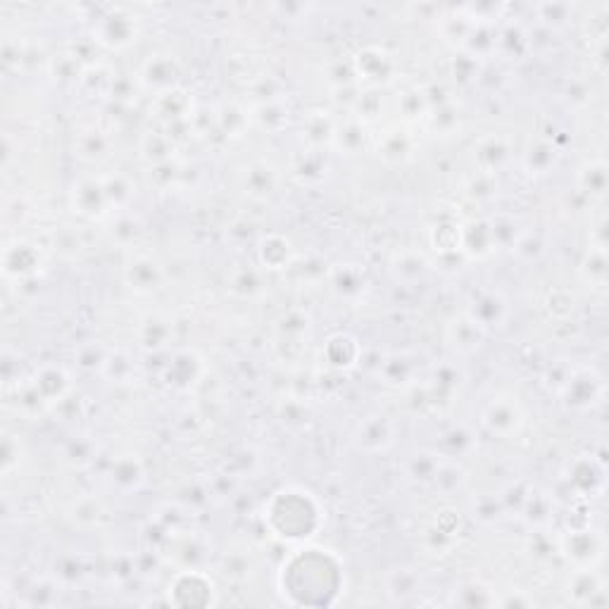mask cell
Wrapping results in <instances>:
<instances>
[{
  "label": "cell",
  "instance_id": "8992f818",
  "mask_svg": "<svg viewBox=\"0 0 609 609\" xmlns=\"http://www.w3.org/2000/svg\"><path fill=\"white\" fill-rule=\"evenodd\" d=\"M179 77V64L171 55H155L141 67V81L148 88L164 93L174 88Z\"/></svg>",
  "mask_w": 609,
  "mask_h": 609
},
{
  "label": "cell",
  "instance_id": "6da1fadb",
  "mask_svg": "<svg viewBox=\"0 0 609 609\" xmlns=\"http://www.w3.org/2000/svg\"><path fill=\"white\" fill-rule=\"evenodd\" d=\"M270 505L288 512V519H281L277 524H271V531L277 533L279 538L303 540L319 529L321 510H319L317 500L310 493H304V490H281V493L274 496Z\"/></svg>",
  "mask_w": 609,
  "mask_h": 609
},
{
  "label": "cell",
  "instance_id": "8fae6325",
  "mask_svg": "<svg viewBox=\"0 0 609 609\" xmlns=\"http://www.w3.org/2000/svg\"><path fill=\"white\" fill-rule=\"evenodd\" d=\"M293 248L291 243L286 241L284 236L271 234L263 238L260 243V260L267 270H284L286 264L291 263Z\"/></svg>",
  "mask_w": 609,
  "mask_h": 609
},
{
  "label": "cell",
  "instance_id": "4fadbf2b",
  "mask_svg": "<svg viewBox=\"0 0 609 609\" xmlns=\"http://www.w3.org/2000/svg\"><path fill=\"white\" fill-rule=\"evenodd\" d=\"M246 188L255 198L270 196L271 188H274V171L270 167H264V164H250L246 170Z\"/></svg>",
  "mask_w": 609,
  "mask_h": 609
},
{
  "label": "cell",
  "instance_id": "9a60e30c",
  "mask_svg": "<svg viewBox=\"0 0 609 609\" xmlns=\"http://www.w3.org/2000/svg\"><path fill=\"white\" fill-rule=\"evenodd\" d=\"M333 141H336L338 148L347 150V153H357L364 146V127L360 121H347V124L333 131Z\"/></svg>",
  "mask_w": 609,
  "mask_h": 609
},
{
  "label": "cell",
  "instance_id": "7a4b0ae2",
  "mask_svg": "<svg viewBox=\"0 0 609 609\" xmlns=\"http://www.w3.org/2000/svg\"><path fill=\"white\" fill-rule=\"evenodd\" d=\"M141 34V17L131 7H107L93 24V41L113 50L129 48Z\"/></svg>",
  "mask_w": 609,
  "mask_h": 609
},
{
  "label": "cell",
  "instance_id": "9c48e42d",
  "mask_svg": "<svg viewBox=\"0 0 609 609\" xmlns=\"http://www.w3.org/2000/svg\"><path fill=\"white\" fill-rule=\"evenodd\" d=\"M507 314V304L505 300L497 296V293H486L481 298L476 300L469 310V319L474 321L479 329H486V326L500 324Z\"/></svg>",
  "mask_w": 609,
  "mask_h": 609
},
{
  "label": "cell",
  "instance_id": "5b68a950",
  "mask_svg": "<svg viewBox=\"0 0 609 609\" xmlns=\"http://www.w3.org/2000/svg\"><path fill=\"white\" fill-rule=\"evenodd\" d=\"M355 70L369 86H381L388 84L390 79H396L393 77L396 74V60L386 50L371 46V48L360 50V55L355 57Z\"/></svg>",
  "mask_w": 609,
  "mask_h": 609
},
{
  "label": "cell",
  "instance_id": "5bb4252c",
  "mask_svg": "<svg viewBox=\"0 0 609 609\" xmlns=\"http://www.w3.org/2000/svg\"><path fill=\"white\" fill-rule=\"evenodd\" d=\"M579 184H581L583 191L590 193V196L603 198L605 188H607V167H605V163L586 164L581 170V174H579Z\"/></svg>",
  "mask_w": 609,
  "mask_h": 609
},
{
  "label": "cell",
  "instance_id": "52a82bcc",
  "mask_svg": "<svg viewBox=\"0 0 609 609\" xmlns=\"http://www.w3.org/2000/svg\"><path fill=\"white\" fill-rule=\"evenodd\" d=\"M127 281L136 291H155V288H160V281H163V270L150 255H138L127 267Z\"/></svg>",
  "mask_w": 609,
  "mask_h": 609
},
{
  "label": "cell",
  "instance_id": "30bf717a",
  "mask_svg": "<svg viewBox=\"0 0 609 609\" xmlns=\"http://www.w3.org/2000/svg\"><path fill=\"white\" fill-rule=\"evenodd\" d=\"M357 357H360V346L353 336L338 333V336H331L326 343V360L333 367H353Z\"/></svg>",
  "mask_w": 609,
  "mask_h": 609
},
{
  "label": "cell",
  "instance_id": "277c9868",
  "mask_svg": "<svg viewBox=\"0 0 609 609\" xmlns=\"http://www.w3.org/2000/svg\"><path fill=\"white\" fill-rule=\"evenodd\" d=\"M114 179L103 181V179H84L81 184L74 186V207L84 217H103L107 213V205L114 203Z\"/></svg>",
  "mask_w": 609,
  "mask_h": 609
},
{
  "label": "cell",
  "instance_id": "7c38bea8",
  "mask_svg": "<svg viewBox=\"0 0 609 609\" xmlns=\"http://www.w3.org/2000/svg\"><path fill=\"white\" fill-rule=\"evenodd\" d=\"M379 155H383L390 163L407 160L412 155V138L403 131H388L383 136V143L379 146Z\"/></svg>",
  "mask_w": 609,
  "mask_h": 609
},
{
  "label": "cell",
  "instance_id": "3957f363",
  "mask_svg": "<svg viewBox=\"0 0 609 609\" xmlns=\"http://www.w3.org/2000/svg\"><path fill=\"white\" fill-rule=\"evenodd\" d=\"M483 424L490 433H497L503 438H512L524 426V410L514 397H493L483 412Z\"/></svg>",
  "mask_w": 609,
  "mask_h": 609
},
{
  "label": "cell",
  "instance_id": "ba28073f",
  "mask_svg": "<svg viewBox=\"0 0 609 609\" xmlns=\"http://www.w3.org/2000/svg\"><path fill=\"white\" fill-rule=\"evenodd\" d=\"M70 390V376L60 367H43L36 374V396L41 397L43 405L55 403Z\"/></svg>",
  "mask_w": 609,
  "mask_h": 609
}]
</instances>
